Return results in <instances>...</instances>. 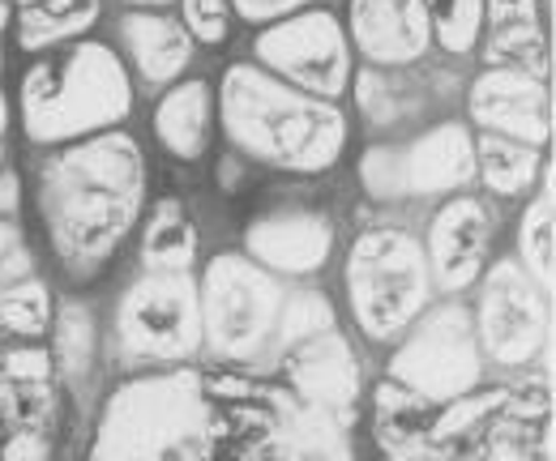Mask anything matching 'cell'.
<instances>
[{"label":"cell","mask_w":556,"mask_h":461,"mask_svg":"<svg viewBox=\"0 0 556 461\" xmlns=\"http://www.w3.org/2000/svg\"><path fill=\"white\" fill-rule=\"evenodd\" d=\"M141 197L146 158L121 129L61 145L39 171V214L70 273H94L116 257L138 227Z\"/></svg>","instance_id":"cell-1"},{"label":"cell","mask_w":556,"mask_h":461,"mask_svg":"<svg viewBox=\"0 0 556 461\" xmlns=\"http://www.w3.org/2000/svg\"><path fill=\"white\" fill-rule=\"evenodd\" d=\"M214 112L231 150L262 167L321 176L348 150V116L339 103L291 90L253 61L227 65Z\"/></svg>","instance_id":"cell-2"},{"label":"cell","mask_w":556,"mask_h":461,"mask_svg":"<svg viewBox=\"0 0 556 461\" xmlns=\"http://www.w3.org/2000/svg\"><path fill=\"white\" fill-rule=\"evenodd\" d=\"M134 77L108 43H70L22 77V125L35 145H73L125 125Z\"/></svg>","instance_id":"cell-3"},{"label":"cell","mask_w":556,"mask_h":461,"mask_svg":"<svg viewBox=\"0 0 556 461\" xmlns=\"http://www.w3.org/2000/svg\"><path fill=\"white\" fill-rule=\"evenodd\" d=\"M206 389L189 368L154 372L108 397L99 423V461H176L206 432Z\"/></svg>","instance_id":"cell-4"},{"label":"cell","mask_w":556,"mask_h":461,"mask_svg":"<svg viewBox=\"0 0 556 461\" xmlns=\"http://www.w3.org/2000/svg\"><path fill=\"white\" fill-rule=\"evenodd\" d=\"M343 291L355 330L372 342H399L432 304L424 244L407 227H368L351 240Z\"/></svg>","instance_id":"cell-5"},{"label":"cell","mask_w":556,"mask_h":461,"mask_svg":"<svg viewBox=\"0 0 556 461\" xmlns=\"http://www.w3.org/2000/svg\"><path fill=\"white\" fill-rule=\"evenodd\" d=\"M282 286L244 253H218L198 282L202 346L218 363H253L275 337Z\"/></svg>","instance_id":"cell-6"},{"label":"cell","mask_w":556,"mask_h":461,"mask_svg":"<svg viewBox=\"0 0 556 461\" xmlns=\"http://www.w3.org/2000/svg\"><path fill=\"white\" fill-rule=\"evenodd\" d=\"M480 376H484V350L476 342L467 304L458 299L428 304L390 355V381L428 406L467 397L480 385Z\"/></svg>","instance_id":"cell-7"},{"label":"cell","mask_w":556,"mask_h":461,"mask_svg":"<svg viewBox=\"0 0 556 461\" xmlns=\"http://www.w3.org/2000/svg\"><path fill=\"white\" fill-rule=\"evenodd\" d=\"M116 350L129 368H172L202 350L193 273H141L116 308Z\"/></svg>","instance_id":"cell-8"},{"label":"cell","mask_w":556,"mask_h":461,"mask_svg":"<svg viewBox=\"0 0 556 461\" xmlns=\"http://www.w3.org/2000/svg\"><path fill=\"white\" fill-rule=\"evenodd\" d=\"M253 65L278 77L291 90L339 103L351 90L348 30L326 9H300L282 22H270L253 39Z\"/></svg>","instance_id":"cell-9"},{"label":"cell","mask_w":556,"mask_h":461,"mask_svg":"<svg viewBox=\"0 0 556 461\" xmlns=\"http://www.w3.org/2000/svg\"><path fill=\"white\" fill-rule=\"evenodd\" d=\"M471 325H476L480 350L492 363L522 368L548 346V325H553L548 291L514 257H501L484 269Z\"/></svg>","instance_id":"cell-10"},{"label":"cell","mask_w":556,"mask_h":461,"mask_svg":"<svg viewBox=\"0 0 556 461\" xmlns=\"http://www.w3.org/2000/svg\"><path fill=\"white\" fill-rule=\"evenodd\" d=\"M334 253V218L308 201H278L244 227V257L275 278H308Z\"/></svg>","instance_id":"cell-11"},{"label":"cell","mask_w":556,"mask_h":461,"mask_svg":"<svg viewBox=\"0 0 556 461\" xmlns=\"http://www.w3.org/2000/svg\"><path fill=\"white\" fill-rule=\"evenodd\" d=\"M424 244V261H428V278L441 295H463L467 286L480 282L488 265V248H492V214L488 201L476 193H458L437 205L432 222H428V240Z\"/></svg>","instance_id":"cell-12"},{"label":"cell","mask_w":556,"mask_h":461,"mask_svg":"<svg viewBox=\"0 0 556 461\" xmlns=\"http://www.w3.org/2000/svg\"><path fill=\"white\" fill-rule=\"evenodd\" d=\"M467 116L480 132L509 137V141H522L535 150H544L548 132H553L548 86L540 73H527V68L488 65L467 90Z\"/></svg>","instance_id":"cell-13"},{"label":"cell","mask_w":556,"mask_h":461,"mask_svg":"<svg viewBox=\"0 0 556 461\" xmlns=\"http://www.w3.org/2000/svg\"><path fill=\"white\" fill-rule=\"evenodd\" d=\"M343 30L368 68H416L432 48L424 0H351Z\"/></svg>","instance_id":"cell-14"},{"label":"cell","mask_w":556,"mask_h":461,"mask_svg":"<svg viewBox=\"0 0 556 461\" xmlns=\"http://www.w3.org/2000/svg\"><path fill=\"white\" fill-rule=\"evenodd\" d=\"M282 376L304 406H313L330 419H348L359 401V363H355L351 342L339 330L317 333L304 346L287 350Z\"/></svg>","instance_id":"cell-15"},{"label":"cell","mask_w":556,"mask_h":461,"mask_svg":"<svg viewBox=\"0 0 556 461\" xmlns=\"http://www.w3.org/2000/svg\"><path fill=\"white\" fill-rule=\"evenodd\" d=\"M403 154L407 197H458L476 184V129L463 120H437L416 132Z\"/></svg>","instance_id":"cell-16"},{"label":"cell","mask_w":556,"mask_h":461,"mask_svg":"<svg viewBox=\"0 0 556 461\" xmlns=\"http://www.w3.org/2000/svg\"><path fill=\"white\" fill-rule=\"evenodd\" d=\"M121 43L146 86H176L185 68L193 65L189 30L176 17L154 13V9H138L121 17Z\"/></svg>","instance_id":"cell-17"},{"label":"cell","mask_w":556,"mask_h":461,"mask_svg":"<svg viewBox=\"0 0 556 461\" xmlns=\"http://www.w3.org/2000/svg\"><path fill=\"white\" fill-rule=\"evenodd\" d=\"M484 56L492 68L548 73V30L535 0H488L484 9Z\"/></svg>","instance_id":"cell-18"},{"label":"cell","mask_w":556,"mask_h":461,"mask_svg":"<svg viewBox=\"0 0 556 461\" xmlns=\"http://www.w3.org/2000/svg\"><path fill=\"white\" fill-rule=\"evenodd\" d=\"M214 129V90L202 77L176 81L154 107V137L176 163H198Z\"/></svg>","instance_id":"cell-19"},{"label":"cell","mask_w":556,"mask_h":461,"mask_svg":"<svg viewBox=\"0 0 556 461\" xmlns=\"http://www.w3.org/2000/svg\"><path fill=\"white\" fill-rule=\"evenodd\" d=\"M99 17V0H17L13 4V26H17V48L30 56L56 52L77 35H86Z\"/></svg>","instance_id":"cell-20"},{"label":"cell","mask_w":556,"mask_h":461,"mask_svg":"<svg viewBox=\"0 0 556 461\" xmlns=\"http://www.w3.org/2000/svg\"><path fill=\"white\" fill-rule=\"evenodd\" d=\"M355 107L368 120V129L386 132L399 125H412L419 112L428 107V94L412 86V68H359L351 73Z\"/></svg>","instance_id":"cell-21"},{"label":"cell","mask_w":556,"mask_h":461,"mask_svg":"<svg viewBox=\"0 0 556 461\" xmlns=\"http://www.w3.org/2000/svg\"><path fill=\"white\" fill-rule=\"evenodd\" d=\"M198 257V222L185 201L163 197L141 231V265L146 273H189Z\"/></svg>","instance_id":"cell-22"},{"label":"cell","mask_w":556,"mask_h":461,"mask_svg":"<svg viewBox=\"0 0 556 461\" xmlns=\"http://www.w3.org/2000/svg\"><path fill=\"white\" fill-rule=\"evenodd\" d=\"M544 171V158L535 145L509 141V137H492L480 132L476 137V180H484L492 197H522L535 189Z\"/></svg>","instance_id":"cell-23"},{"label":"cell","mask_w":556,"mask_h":461,"mask_svg":"<svg viewBox=\"0 0 556 461\" xmlns=\"http://www.w3.org/2000/svg\"><path fill=\"white\" fill-rule=\"evenodd\" d=\"M518 265L553 295L556 282V222H553V184L540 189V197L527 205L522 231H518Z\"/></svg>","instance_id":"cell-24"},{"label":"cell","mask_w":556,"mask_h":461,"mask_svg":"<svg viewBox=\"0 0 556 461\" xmlns=\"http://www.w3.org/2000/svg\"><path fill=\"white\" fill-rule=\"evenodd\" d=\"M484 9H488V0H424L432 43H437L445 56H467V52H476V43H480V35H484Z\"/></svg>","instance_id":"cell-25"},{"label":"cell","mask_w":556,"mask_h":461,"mask_svg":"<svg viewBox=\"0 0 556 461\" xmlns=\"http://www.w3.org/2000/svg\"><path fill=\"white\" fill-rule=\"evenodd\" d=\"M326 330H339L326 291H295V295H282V308H278L270 346H275L278 359H282L287 350L304 346L308 337H317V333H326Z\"/></svg>","instance_id":"cell-26"},{"label":"cell","mask_w":556,"mask_h":461,"mask_svg":"<svg viewBox=\"0 0 556 461\" xmlns=\"http://www.w3.org/2000/svg\"><path fill=\"white\" fill-rule=\"evenodd\" d=\"M48 330H52V295L35 273L0 291V333L17 342H35Z\"/></svg>","instance_id":"cell-27"},{"label":"cell","mask_w":556,"mask_h":461,"mask_svg":"<svg viewBox=\"0 0 556 461\" xmlns=\"http://www.w3.org/2000/svg\"><path fill=\"white\" fill-rule=\"evenodd\" d=\"M94 363V312L86 304L70 299L56 312V330H52V368H61L70 381H81Z\"/></svg>","instance_id":"cell-28"},{"label":"cell","mask_w":556,"mask_h":461,"mask_svg":"<svg viewBox=\"0 0 556 461\" xmlns=\"http://www.w3.org/2000/svg\"><path fill=\"white\" fill-rule=\"evenodd\" d=\"M359 184H364L368 197L381 201V205L407 197V184H403V154H399V145H386V141L368 145V150L359 154Z\"/></svg>","instance_id":"cell-29"},{"label":"cell","mask_w":556,"mask_h":461,"mask_svg":"<svg viewBox=\"0 0 556 461\" xmlns=\"http://www.w3.org/2000/svg\"><path fill=\"white\" fill-rule=\"evenodd\" d=\"M180 26L193 43L218 48L231 35V0H180Z\"/></svg>","instance_id":"cell-30"},{"label":"cell","mask_w":556,"mask_h":461,"mask_svg":"<svg viewBox=\"0 0 556 461\" xmlns=\"http://www.w3.org/2000/svg\"><path fill=\"white\" fill-rule=\"evenodd\" d=\"M496 410H505V394H467L445 401V414L437 419L432 436H458L463 427H480Z\"/></svg>","instance_id":"cell-31"},{"label":"cell","mask_w":556,"mask_h":461,"mask_svg":"<svg viewBox=\"0 0 556 461\" xmlns=\"http://www.w3.org/2000/svg\"><path fill=\"white\" fill-rule=\"evenodd\" d=\"M0 376L9 385H48L52 381V355L43 346H13L0 355Z\"/></svg>","instance_id":"cell-32"},{"label":"cell","mask_w":556,"mask_h":461,"mask_svg":"<svg viewBox=\"0 0 556 461\" xmlns=\"http://www.w3.org/2000/svg\"><path fill=\"white\" fill-rule=\"evenodd\" d=\"M308 0H231V17L240 22H253V26H270V22H282L291 13H300Z\"/></svg>","instance_id":"cell-33"},{"label":"cell","mask_w":556,"mask_h":461,"mask_svg":"<svg viewBox=\"0 0 556 461\" xmlns=\"http://www.w3.org/2000/svg\"><path fill=\"white\" fill-rule=\"evenodd\" d=\"M509 414H522V419H535V414H548V381H531L518 389V401H509Z\"/></svg>","instance_id":"cell-34"},{"label":"cell","mask_w":556,"mask_h":461,"mask_svg":"<svg viewBox=\"0 0 556 461\" xmlns=\"http://www.w3.org/2000/svg\"><path fill=\"white\" fill-rule=\"evenodd\" d=\"M244 180H249V158H240L236 150L223 154V163H218V184H223V193L244 189Z\"/></svg>","instance_id":"cell-35"},{"label":"cell","mask_w":556,"mask_h":461,"mask_svg":"<svg viewBox=\"0 0 556 461\" xmlns=\"http://www.w3.org/2000/svg\"><path fill=\"white\" fill-rule=\"evenodd\" d=\"M13 214H17V176L0 167V218L13 222Z\"/></svg>","instance_id":"cell-36"},{"label":"cell","mask_w":556,"mask_h":461,"mask_svg":"<svg viewBox=\"0 0 556 461\" xmlns=\"http://www.w3.org/2000/svg\"><path fill=\"white\" fill-rule=\"evenodd\" d=\"M17 248H22V235H17V227L0 218V261H4L9 253H17Z\"/></svg>","instance_id":"cell-37"},{"label":"cell","mask_w":556,"mask_h":461,"mask_svg":"<svg viewBox=\"0 0 556 461\" xmlns=\"http://www.w3.org/2000/svg\"><path fill=\"white\" fill-rule=\"evenodd\" d=\"M125 4H138V9H154V13H163L167 4H176V0H125Z\"/></svg>","instance_id":"cell-38"},{"label":"cell","mask_w":556,"mask_h":461,"mask_svg":"<svg viewBox=\"0 0 556 461\" xmlns=\"http://www.w3.org/2000/svg\"><path fill=\"white\" fill-rule=\"evenodd\" d=\"M13 22V0H0V30H9Z\"/></svg>","instance_id":"cell-39"},{"label":"cell","mask_w":556,"mask_h":461,"mask_svg":"<svg viewBox=\"0 0 556 461\" xmlns=\"http://www.w3.org/2000/svg\"><path fill=\"white\" fill-rule=\"evenodd\" d=\"M9 129V99H4V90H0V137Z\"/></svg>","instance_id":"cell-40"},{"label":"cell","mask_w":556,"mask_h":461,"mask_svg":"<svg viewBox=\"0 0 556 461\" xmlns=\"http://www.w3.org/2000/svg\"><path fill=\"white\" fill-rule=\"evenodd\" d=\"M0 167H4V150H0Z\"/></svg>","instance_id":"cell-41"},{"label":"cell","mask_w":556,"mask_h":461,"mask_svg":"<svg viewBox=\"0 0 556 461\" xmlns=\"http://www.w3.org/2000/svg\"><path fill=\"white\" fill-rule=\"evenodd\" d=\"M0 68H4V56H0Z\"/></svg>","instance_id":"cell-42"}]
</instances>
